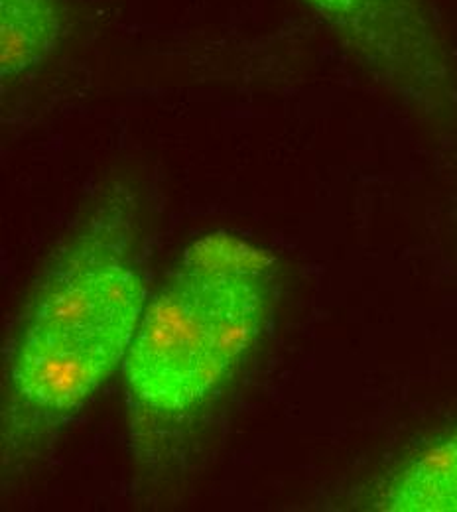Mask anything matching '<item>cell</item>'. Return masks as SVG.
<instances>
[{"mask_svg":"<svg viewBox=\"0 0 457 512\" xmlns=\"http://www.w3.org/2000/svg\"><path fill=\"white\" fill-rule=\"evenodd\" d=\"M142 197L115 178L40 268L4 353L2 475L36 465L119 369L150 292L136 253Z\"/></svg>","mask_w":457,"mask_h":512,"instance_id":"6da1fadb","label":"cell"},{"mask_svg":"<svg viewBox=\"0 0 457 512\" xmlns=\"http://www.w3.org/2000/svg\"><path fill=\"white\" fill-rule=\"evenodd\" d=\"M276 258L213 231L178 258L150 294L123 367L134 402L152 414H192L239 373L274 306Z\"/></svg>","mask_w":457,"mask_h":512,"instance_id":"7a4b0ae2","label":"cell"},{"mask_svg":"<svg viewBox=\"0 0 457 512\" xmlns=\"http://www.w3.org/2000/svg\"><path fill=\"white\" fill-rule=\"evenodd\" d=\"M385 91L422 113L456 97L452 62L426 0H304Z\"/></svg>","mask_w":457,"mask_h":512,"instance_id":"3957f363","label":"cell"},{"mask_svg":"<svg viewBox=\"0 0 457 512\" xmlns=\"http://www.w3.org/2000/svg\"><path fill=\"white\" fill-rule=\"evenodd\" d=\"M365 505L381 512H457V426L396 461L373 483Z\"/></svg>","mask_w":457,"mask_h":512,"instance_id":"277c9868","label":"cell"},{"mask_svg":"<svg viewBox=\"0 0 457 512\" xmlns=\"http://www.w3.org/2000/svg\"><path fill=\"white\" fill-rule=\"evenodd\" d=\"M73 34L67 0H0V85L6 95L48 64Z\"/></svg>","mask_w":457,"mask_h":512,"instance_id":"5b68a950","label":"cell"}]
</instances>
